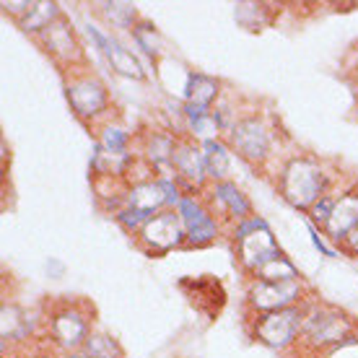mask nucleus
Segmentation results:
<instances>
[{
  "mask_svg": "<svg viewBox=\"0 0 358 358\" xmlns=\"http://www.w3.org/2000/svg\"><path fill=\"white\" fill-rule=\"evenodd\" d=\"M278 189L288 206L296 210H312V206L320 197L327 195L330 189V174L324 171L320 162H314L309 156H294L291 162L280 169L278 177Z\"/></svg>",
  "mask_w": 358,
  "mask_h": 358,
  "instance_id": "1",
  "label": "nucleus"
},
{
  "mask_svg": "<svg viewBox=\"0 0 358 358\" xmlns=\"http://www.w3.org/2000/svg\"><path fill=\"white\" fill-rule=\"evenodd\" d=\"M356 324L348 314L330 304H306L304 327H301V338L312 353H330V350L341 348L343 343L356 338Z\"/></svg>",
  "mask_w": 358,
  "mask_h": 358,
  "instance_id": "2",
  "label": "nucleus"
},
{
  "mask_svg": "<svg viewBox=\"0 0 358 358\" xmlns=\"http://www.w3.org/2000/svg\"><path fill=\"white\" fill-rule=\"evenodd\" d=\"M231 242L234 250H236V260L244 268V273H250V275L262 270L268 262L283 257L268 221L260 218V215H252V218L234 226Z\"/></svg>",
  "mask_w": 358,
  "mask_h": 358,
  "instance_id": "3",
  "label": "nucleus"
},
{
  "mask_svg": "<svg viewBox=\"0 0 358 358\" xmlns=\"http://www.w3.org/2000/svg\"><path fill=\"white\" fill-rule=\"evenodd\" d=\"M47 338L52 343L55 350L60 353H81L86 341L91 338V314L89 309L78 301H65L57 309L50 312V317L45 320Z\"/></svg>",
  "mask_w": 358,
  "mask_h": 358,
  "instance_id": "4",
  "label": "nucleus"
},
{
  "mask_svg": "<svg viewBox=\"0 0 358 358\" xmlns=\"http://www.w3.org/2000/svg\"><path fill=\"white\" fill-rule=\"evenodd\" d=\"M304 317H306V304L280 309V312L255 314V320H252V338L257 343H262L265 348H273V350L294 348L296 341L301 338Z\"/></svg>",
  "mask_w": 358,
  "mask_h": 358,
  "instance_id": "5",
  "label": "nucleus"
},
{
  "mask_svg": "<svg viewBox=\"0 0 358 358\" xmlns=\"http://www.w3.org/2000/svg\"><path fill=\"white\" fill-rule=\"evenodd\" d=\"M304 304V283L299 280H252L247 288V306L252 314H268Z\"/></svg>",
  "mask_w": 358,
  "mask_h": 358,
  "instance_id": "6",
  "label": "nucleus"
},
{
  "mask_svg": "<svg viewBox=\"0 0 358 358\" xmlns=\"http://www.w3.org/2000/svg\"><path fill=\"white\" fill-rule=\"evenodd\" d=\"M138 247L151 255V257H162L166 252L179 250L187 244V234H185V226H182V218H179L177 210H162L156 213L145 224V229L138 236Z\"/></svg>",
  "mask_w": 358,
  "mask_h": 358,
  "instance_id": "7",
  "label": "nucleus"
},
{
  "mask_svg": "<svg viewBox=\"0 0 358 358\" xmlns=\"http://www.w3.org/2000/svg\"><path fill=\"white\" fill-rule=\"evenodd\" d=\"M229 148L239 153L244 162L250 164H265L270 159V148H273V138H270L268 125L260 117H239L234 120L231 130H229Z\"/></svg>",
  "mask_w": 358,
  "mask_h": 358,
  "instance_id": "8",
  "label": "nucleus"
},
{
  "mask_svg": "<svg viewBox=\"0 0 358 358\" xmlns=\"http://www.w3.org/2000/svg\"><path fill=\"white\" fill-rule=\"evenodd\" d=\"M177 213L182 218L185 234H187V247H208L218 239L221 234V218L208 206L200 195H185L177 206Z\"/></svg>",
  "mask_w": 358,
  "mask_h": 358,
  "instance_id": "9",
  "label": "nucleus"
},
{
  "mask_svg": "<svg viewBox=\"0 0 358 358\" xmlns=\"http://www.w3.org/2000/svg\"><path fill=\"white\" fill-rule=\"evenodd\" d=\"M65 96L68 104L81 120H99L109 112V91L101 78L83 73V76H73L68 86H65Z\"/></svg>",
  "mask_w": 358,
  "mask_h": 358,
  "instance_id": "10",
  "label": "nucleus"
},
{
  "mask_svg": "<svg viewBox=\"0 0 358 358\" xmlns=\"http://www.w3.org/2000/svg\"><path fill=\"white\" fill-rule=\"evenodd\" d=\"M171 174L177 177L179 187L185 195H195L203 189L208 182V166H206V153L203 145L192 141V138H179L177 153L171 162Z\"/></svg>",
  "mask_w": 358,
  "mask_h": 358,
  "instance_id": "11",
  "label": "nucleus"
},
{
  "mask_svg": "<svg viewBox=\"0 0 358 358\" xmlns=\"http://www.w3.org/2000/svg\"><path fill=\"white\" fill-rule=\"evenodd\" d=\"M86 31H89L91 42H94V45L101 50V55L107 57V63L112 65V71H115L117 76H125V78H133V81H145V71H143V65H141V60H138L122 42H117L115 36L107 34L104 29L94 27V24H89Z\"/></svg>",
  "mask_w": 358,
  "mask_h": 358,
  "instance_id": "12",
  "label": "nucleus"
},
{
  "mask_svg": "<svg viewBox=\"0 0 358 358\" xmlns=\"http://www.w3.org/2000/svg\"><path fill=\"white\" fill-rule=\"evenodd\" d=\"M39 45L45 47V52L52 57L55 63L65 65V68H76L78 63H83V47L78 42V34L73 31V27L60 18L57 24L47 29L42 36H36Z\"/></svg>",
  "mask_w": 358,
  "mask_h": 358,
  "instance_id": "13",
  "label": "nucleus"
},
{
  "mask_svg": "<svg viewBox=\"0 0 358 358\" xmlns=\"http://www.w3.org/2000/svg\"><path fill=\"white\" fill-rule=\"evenodd\" d=\"M210 208L215 210L218 218H229L234 226L252 218V203L250 197L244 195L242 189L234 185L231 179L226 182H215L210 189Z\"/></svg>",
  "mask_w": 358,
  "mask_h": 358,
  "instance_id": "14",
  "label": "nucleus"
},
{
  "mask_svg": "<svg viewBox=\"0 0 358 358\" xmlns=\"http://www.w3.org/2000/svg\"><path fill=\"white\" fill-rule=\"evenodd\" d=\"M353 229H358V187L345 189L343 195H338L335 208L330 213V221L324 224L322 234L330 236L332 242L341 244Z\"/></svg>",
  "mask_w": 358,
  "mask_h": 358,
  "instance_id": "15",
  "label": "nucleus"
},
{
  "mask_svg": "<svg viewBox=\"0 0 358 358\" xmlns=\"http://www.w3.org/2000/svg\"><path fill=\"white\" fill-rule=\"evenodd\" d=\"M179 138L169 130H151L143 135V159L151 164L156 174H171V162L177 153Z\"/></svg>",
  "mask_w": 358,
  "mask_h": 358,
  "instance_id": "16",
  "label": "nucleus"
},
{
  "mask_svg": "<svg viewBox=\"0 0 358 358\" xmlns=\"http://www.w3.org/2000/svg\"><path fill=\"white\" fill-rule=\"evenodd\" d=\"M125 200H127V208L143 210V213H148V215L169 210V197H166L162 177H153V179H145V182H138V185H130Z\"/></svg>",
  "mask_w": 358,
  "mask_h": 358,
  "instance_id": "17",
  "label": "nucleus"
},
{
  "mask_svg": "<svg viewBox=\"0 0 358 358\" xmlns=\"http://www.w3.org/2000/svg\"><path fill=\"white\" fill-rule=\"evenodd\" d=\"M3 348H13L16 343H24L34 335L39 320H31L27 309L16 304H3Z\"/></svg>",
  "mask_w": 358,
  "mask_h": 358,
  "instance_id": "18",
  "label": "nucleus"
},
{
  "mask_svg": "<svg viewBox=\"0 0 358 358\" xmlns=\"http://www.w3.org/2000/svg\"><path fill=\"white\" fill-rule=\"evenodd\" d=\"M182 117H185L189 138L197 141V143H208V141H218V138H221V130H224V127H221V120L215 117L213 109L185 104Z\"/></svg>",
  "mask_w": 358,
  "mask_h": 358,
  "instance_id": "19",
  "label": "nucleus"
},
{
  "mask_svg": "<svg viewBox=\"0 0 358 358\" xmlns=\"http://www.w3.org/2000/svg\"><path fill=\"white\" fill-rule=\"evenodd\" d=\"M60 18H63L60 3H55V0H36L34 6H31V10L18 21V29H21L24 34L42 36L47 29L52 27V24H57Z\"/></svg>",
  "mask_w": 358,
  "mask_h": 358,
  "instance_id": "20",
  "label": "nucleus"
},
{
  "mask_svg": "<svg viewBox=\"0 0 358 358\" xmlns=\"http://www.w3.org/2000/svg\"><path fill=\"white\" fill-rule=\"evenodd\" d=\"M221 96V83L213 76L206 73H189L185 86V104H195L203 109H213V104Z\"/></svg>",
  "mask_w": 358,
  "mask_h": 358,
  "instance_id": "21",
  "label": "nucleus"
},
{
  "mask_svg": "<svg viewBox=\"0 0 358 358\" xmlns=\"http://www.w3.org/2000/svg\"><path fill=\"white\" fill-rule=\"evenodd\" d=\"M203 145V153H206V166H208V179L215 182H226L229 174H231V148L226 141H208Z\"/></svg>",
  "mask_w": 358,
  "mask_h": 358,
  "instance_id": "22",
  "label": "nucleus"
},
{
  "mask_svg": "<svg viewBox=\"0 0 358 358\" xmlns=\"http://www.w3.org/2000/svg\"><path fill=\"white\" fill-rule=\"evenodd\" d=\"M96 145L104 153L115 156V159H127V156H133V153H130V133H127L122 125H115V122H107V125L99 130Z\"/></svg>",
  "mask_w": 358,
  "mask_h": 358,
  "instance_id": "23",
  "label": "nucleus"
},
{
  "mask_svg": "<svg viewBox=\"0 0 358 358\" xmlns=\"http://www.w3.org/2000/svg\"><path fill=\"white\" fill-rule=\"evenodd\" d=\"M81 353L86 358H125L120 343L109 332H91V338L86 341Z\"/></svg>",
  "mask_w": 358,
  "mask_h": 358,
  "instance_id": "24",
  "label": "nucleus"
},
{
  "mask_svg": "<svg viewBox=\"0 0 358 358\" xmlns=\"http://www.w3.org/2000/svg\"><path fill=\"white\" fill-rule=\"evenodd\" d=\"M101 10H104V16H107L112 27L125 29V31H133L143 21V18L138 16V8H135L133 3H104Z\"/></svg>",
  "mask_w": 358,
  "mask_h": 358,
  "instance_id": "25",
  "label": "nucleus"
},
{
  "mask_svg": "<svg viewBox=\"0 0 358 358\" xmlns=\"http://www.w3.org/2000/svg\"><path fill=\"white\" fill-rule=\"evenodd\" d=\"M130 34H133V42L138 45V50H143L148 57H153V60L162 57V36H159V31H156L153 24L141 21Z\"/></svg>",
  "mask_w": 358,
  "mask_h": 358,
  "instance_id": "26",
  "label": "nucleus"
},
{
  "mask_svg": "<svg viewBox=\"0 0 358 358\" xmlns=\"http://www.w3.org/2000/svg\"><path fill=\"white\" fill-rule=\"evenodd\" d=\"M299 270L294 268V262H288L286 257H278V260L268 262L262 270H257L255 275H252V280H273V283H278V280H299Z\"/></svg>",
  "mask_w": 358,
  "mask_h": 358,
  "instance_id": "27",
  "label": "nucleus"
},
{
  "mask_svg": "<svg viewBox=\"0 0 358 358\" xmlns=\"http://www.w3.org/2000/svg\"><path fill=\"white\" fill-rule=\"evenodd\" d=\"M153 215H148V213H143V210H135V208H122L120 213L115 215V221L122 229H125L127 234H133V236H138V234L143 231L145 229V224L151 221Z\"/></svg>",
  "mask_w": 358,
  "mask_h": 358,
  "instance_id": "28",
  "label": "nucleus"
},
{
  "mask_svg": "<svg viewBox=\"0 0 358 358\" xmlns=\"http://www.w3.org/2000/svg\"><path fill=\"white\" fill-rule=\"evenodd\" d=\"M335 200H338V195H327L320 197L317 203L312 206V210H309V224L312 226H320V231L324 229V224L330 221V213H332V208H335Z\"/></svg>",
  "mask_w": 358,
  "mask_h": 358,
  "instance_id": "29",
  "label": "nucleus"
},
{
  "mask_svg": "<svg viewBox=\"0 0 358 358\" xmlns=\"http://www.w3.org/2000/svg\"><path fill=\"white\" fill-rule=\"evenodd\" d=\"M31 6H34V0H3V10L8 16L16 18V21H21V18L27 16L29 10H31Z\"/></svg>",
  "mask_w": 358,
  "mask_h": 358,
  "instance_id": "30",
  "label": "nucleus"
},
{
  "mask_svg": "<svg viewBox=\"0 0 358 358\" xmlns=\"http://www.w3.org/2000/svg\"><path fill=\"white\" fill-rule=\"evenodd\" d=\"M309 236H312L314 247H317V250L322 252L324 257H338V252L332 250V247H327V242H324V239H322L324 234H320V231H317V226H312V224H309Z\"/></svg>",
  "mask_w": 358,
  "mask_h": 358,
  "instance_id": "31",
  "label": "nucleus"
},
{
  "mask_svg": "<svg viewBox=\"0 0 358 358\" xmlns=\"http://www.w3.org/2000/svg\"><path fill=\"white\" fill-rule=\"evenodd\" d=\"M341 247H343V252H345V255H350V257H356V260H358V229H353V231L343 239Z\"/></svg>",
  "mask_w": 358,
  "mask_h": 358,
  "instance_id": "32",
  "label": "nucleus"
},
{
  "mask_svg": "<svg viewBox=\"0 0 358 358\" xmlns=\"http://www.w3.org/2000/svg\"><path fill=\"white\" fill-rule=\"evenodd\" d=\"M31 358H60L57 353H50V350H45V353H36V356H31Z\"/></svg>",
  "mask_w": 358,
  "mask_h": 358,
  "instance_id": "33",
  "label": "nucleus"
},
{
  "mask_svg": "<svg viewBox=\"0 0 358 358\" xmlns=\"http://www.w3.org/2000/svg\"><path fill=\"white\" fill-rule=\"evenodd\" d=\"M68 358H86L83 353H73V356H68Z\"/></svg>",
  "mask_w": 358,
  "mask_h": 358,
  "instance_id": "34",
  "label": "nucleus"
}]
</instances>
